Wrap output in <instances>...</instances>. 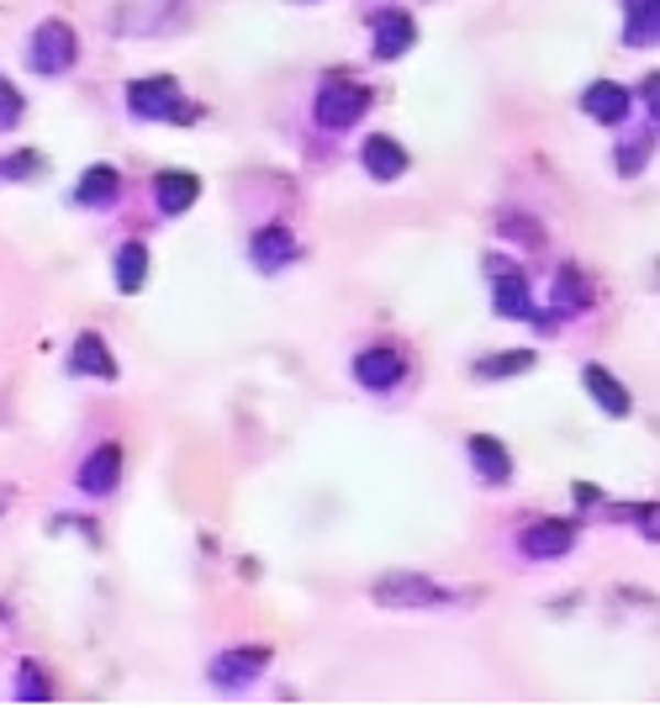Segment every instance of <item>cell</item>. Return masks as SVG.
I'll list each match as a JSON object with an SVG mask.
<instances>
[{"label": "cell", "mask_w": 660, "mask_h": 708, "mask_svg": "<svg viewBox=\"0 0 660 708\" xmlns=\"http://www.w3.org/2000/svg\"><path fill=\"white\" fill-rule=\"evenodd\" d=\"M365 106H370V96L360 85H322V96H317V122H322V128H354Z\"/></svg>", "instance_id": "1"}, {"label": "cell", "mask_w": 660, "mask_h": 708, "mask_svg": "<svg viewBox=\"0 0 660 708\" xmlns=\"http://www.w3.org/2000/svg\"><path fill=\"white\" fill-rule=\"evenodd\" d=\"M375 598H381V603H402V608H433V603H444V592H439L433 581H422V577H386L381 587H375Z\"/></svg>", "instance_id": "2"}, {"label": "cell", "mask_w": 660, "mask_h": 708, "mask_svg": "<svg viewBox=\"0 0 660 708\" xmlns=\"http://www.w3.org/2000/svg\"><path fill=\"white\" fill-rule=\"evenodd\" d=\"M576 545V534H571V524H560V519H544V524H534L524 534V551L539 555V560H550V555H565Z\"/></svg>", "instance_id": "3"}, {"label": "cell", "mask_w": 660, "mask_h": 708, "mask_svg": "<svg viewBox=\"0 0 660 708\" xmlns=\"http://www.w3.org/2000/svg\"><path fill=\"white\" fill-rule=\"evenodd\" d=\"M354 375H360L365 386H375V392H381V386H396V381H402V355H396V349H370V355L354 360Z\"/></svg>", "instance_id": "4"}, {"label": "cell", "mask_w": 660, "mask_h": 708, "mask_svg": "<svg viewBox=\"0 0 660 708\" xmlns=\"http://www.w3.org/2000/svg\"><path fill=\"white\" fill-rule=\"evenodd\" d=\"M581 106H586V117H597L607 128H618V122L629 117V96H624L618 85H592V90L581 96Z\"/></svg>", "instance_id": "5"}, {"label": "cell", "mask_w": 660, "mask_h": 708, "mask_svg": "<svg viewBox=\"0 0 660 708\" xmlns=\"http://www.w3.org/2000/svg\"><path fill=\"white\" fill-rule=\"evenodd\" d=\"M365 170L375 175V181H396V175L407 170V154L396 149L392 138H370L365 143Z\"/></svg>", "instance_id": "6"}, {"label": "cell", "mask_w": 660, "mask_h": 708, "mask_svg": "<svg viewBox=\"0 0 660 708\" xmlns=\"http://www.w3.org/2000/svg\"><path fill=\"white\" fill-rule=\"evenodd\" d=\"M624 6H629L624 37L629 43H660V0H624Z\"/></svg>", "instance_id": "7"}, {"label": "cell", "mask_w": 660, "mask_h": 708, "mask_svg": "<svg viewBox=\"0 0 660 708\" xmlns=\"http://www.w3.org/2000/svg\"><path fill=\"white\" fill-rule=\"evenodd\" d=\"M586 392L597 396V402H603V407L613 413V418H624V413H629V392H624V386L613 381V370L586 366Z\"/></svg>", "instance_id": "8"}, {"label": "cell", "mask_w": 660, "mask_h": 708, "mask_svg": "<svg viewBox=\"0 0 660 708\" xmlns=\"http://www.w3.org/2000/svg\"><path fill=\"white\" fill-rule=\"evenodd\" d=\"M132 106L143 111V117H180V101H175V90H169V79H148V85H138L132 90Z\"/></svg>", "instance_id": "9"}, {"label": "cell", "mask_w": 660, "mask_h": 708, "mask_svg": "<svg viewBox=\"0 0 660 708\" xmlns=\"http://www.w3.org/2000/svg\"><path fill=\"white\" fill-rule=\"evenodd\" d=\"M413 43V22L407 17H381L375 26V58H396V53H407Z\"/></svg>", "instance_id": "10"}, {"label": "cell", "mask_w": 660, "mask_h": 708, "mask_svg": "<svg viewBox=\"0 0 660 708\" xmlns=\"http://www.w3.org/2000/svg\"><path fill=\"white\" fill-rule=\"evenodd\" d=\"M471 455H475V471H486L492 481H507V449H502L497 439H481V434H475Z\"/></svg>", "instance_id": "11"}, {"label": "cell", "mask_w": 660, "mask_h": 708, "mask_svg": "<svg viewBox=\"0 0 660 708\" xmlns=\"http://www.w3.org/2000/svg\"><path fill=\"white\" fill-rule=\"evenodd\" d=\"M85 466H90V471H85V487H90V492H106V487L117 481V449H111V445L96 449Z\"/></svg>", "instance_id": "12"}, {"label": "cell", "mask_w": 660, "mask_h": 708, "mask_svg": "<svg viewBox=\"0 0 660 708\" xmlns=\"http://www.w3.org/2000/svg\"><path fill=\"white\" fill-rule=\"evenodd\" d=\"M158 196H164V211H180L190 196H196V181L190 175H164L158 181Z\"/></svg>", "instance_id": "13"}, {"label": "cell", "mask_w": 660, "mask_h": 708, "mask_svg": "<svg viewBox=\"0 0 660 708\" xmlns=\"http://www.w3.org/2000/svg\"><path fill=\"white\" fill-rule=\"evenodd\" d=\"M534 366V355L528 349H518V355H497V360H486L481 366V375H513V370H528Z\"/></svg>", "instance_id": "14"}, {"label": "cell", "mask_w": 660, "mask_h": 708, "mask_svg": "<svg viewBox=\"0 0 660 708\" xmlns=\"http://www.w3.org/2000/svg\"><path fill=\"white\" fill-rule=\"evenodd\" d=\"M138 281H143V249L128 243L122 249V291H138Z\"/></svg>", "instance_id": "15"}, {"label": "cell", "mask_w": 660, "mask_h": 708, "mask_svg": "<svg viewBox=\"0 0 660 708\" xmlns=\"http://www.w3.org/2000/svg\"><path fill=\"white\" fill-rule=\"evenodd\" d=\"M497 307H502L507 317L528 313V286H524V281H507V286H502V302H497Z\"/></svg>", "instance_id": "16"}, {"label": "cell", "mask_w": 660, "mask_h": 708, "mask_svg": "<svg viewBox=\"0 0 660 708\" xmlns=\"http://www.w3.org/2000/svg\"><path fill=\"white\" fill-rule=\"evenodd\" d=\"M79 366L85 370H101V375H111V360H106V349H96V339L79 344Z\"/></svg>", "instance_id": "17"}, {"label": "cell", "mask_w": 660, "mask_h": 708, "mask_svg": "<svg viewBox=\"0 0 660 708\" xmlns=\"http://www.w3.org/2000/svg\"><path fill=\"white\" fill-rule=\"evenodd\" d=\"M639 96H645V106H650V117H656V128H660V75L645 79V85H639Z\"/></svg>", "instance_id": "18"}, {"label": "cell", "mask_w": 660, "mask_h": 708, "mask_svg": "<svg viewBox=\"0 0 660 708\" xmlns=\"http://www.w3.org/2000/svg\"><path fill=\"white\" fill-rule=\"evenodd\" d=\"M111 190H117V181H111V175H90V181H85V196H111Z\"/></svg>", "instance_id": "19"}, {"label": "cell", "mask_w": 660, "mask_h": 708, "mask_svg": "<svg viewBox=\"0 0 660 708\" xmlns=\"http://www.w3.org/2000/svg\"><path fill=\"white\" fill-rule=\"evenodd\" d=\"M639 524H645V534H650V540H660V508H650V513H639Z\"/></svg>", "instance_id": "20"}]
</instances>
